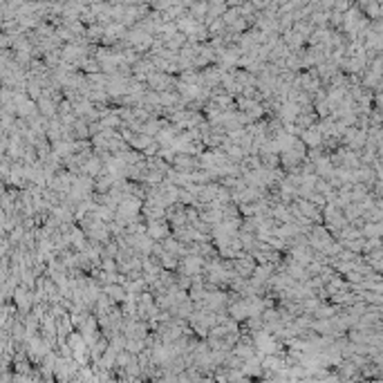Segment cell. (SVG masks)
<instances>
[{"label": "cell", "mask_w": 383, "mask_h": 383, "mask_svg": "<svg viewBox=\"0 0 383 383\" xmlns=\"http://www.w3.org/2000/svg\"><path fill=\"white\" fill-rule=\"evenodd\" d=\"M206 14H208V3H204V0H200V3H193V5H190V16H193V18L202 20Z\"/></svg>", "instance_id": "cell-1"}, {"label": "cell", "mask_w": 383, "mask_h": 383, "mask_svg": "<svg viewBox=\"0 0 383 383\" xmlns=\"http://www.w3.org/2000/svg\"><path fill=\"white\" fill-rule=\"evenodd\" d=\"M105 294H110L115 300H123V298H126V289H123V287H117V285H110L108 289H105Z\"/></svg>", "instance_id": "cell-2"}]
</instances>
